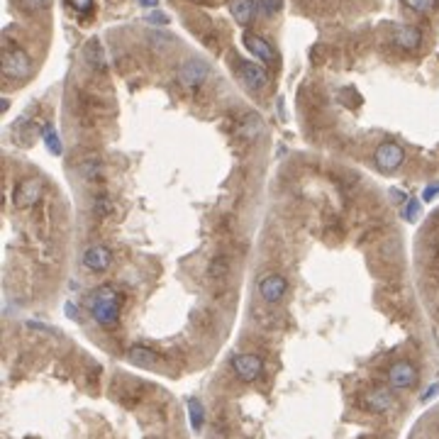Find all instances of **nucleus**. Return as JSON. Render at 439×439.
<instances>
[{
    "label": "nucleus",
    "mask_w": 439,
    "mask_h": 439,
    "mask_svg": "<svg viewBox=\"0 0 439 439\" xmlns=\"http://www.w3.org/2000/svg\"><path fill=\"white\" fill-rule=\"evenodd\" d=\"M86 308L91 312V317L96 320V325L100 327H115L120 320V308H122V295L115 286L103 283L98 288L91 290L86 300Z\"/></svg>",
    "instance_id": "f257e3e1"
},
{
    "label": "nucleus",
    "mask_w": 439,
    "mask_h": 439,
    "mask_svg": "<svg viewBox=\"0 0 439 439\" xmlns=\"http://www.w3.org/2000/svg\"><path fill=\"white\" fill-rule=\"evenodd\" d=\"M405 161V151L398 142H381L374 151V164L381 173H396Z\"/></svg>",
    "instance_id": "f03ea898"
},
{
    "label": "nucleus",
    "mask_w": 439,
    "mask_h": 439,
    "mask_svg": "<svg viewBox=\"0 0 439 439\" xmlns=\"http://www.w3.org/2000/svg\"><path fill=\"white\" fill-rule=\"evenodd\" d=\"M32 74V59L22 49H8L3 56V76L12 81H22Z\"/></svg>",
    "instance_id": "7ed1b4c3"
},
{
    "label": "nucleus",
    "mask_w": 439,
    "mask_h": 439,
    "mask_svg": "<svg viewBox=\"0 0 439 439\" xmlns=\"http://www.w3.org/2000/svg\"><path fill=\"white\" fill-rule=\"evenodd\" d=\"M230 364H232L235 376L239 381H244V383L257 381L264 371V359L259 356V354H235Z\"/></svg>",
    "instance_id": "20e7f679"
},
{
    "label": "nucleus",
    "mask_w": 439,
    "mask_h": 439,
    "mask_svg": "<svg viewBox=\"0 0 439 439\" xmlns=\"http://www.w3.org/2000/svg\"><path fill=\"white\" fill-rule=\"evenodd\" d=\"M286 290H288V281L276 271L264 273L261 281H259V295H261V300L264 303H268V306L281 303L283 295H286Z\"/></svg>",
    "instance_id": "39448f33"
},
{
    "label": "nucleus",
    "mask_w": 439,
    "mask_h": 439,
    "mask_svg": "<svg viewBox=\"0 0 439 439\" xmlns=\"http://www.w3.org/2000/svg\"><path fill=\"white\" fill-rule=\"evenodd\" d=\"M42 193H44L42 178H25L12 191V200H15L17 208H32V205H37L42 200Z\"/></svg>",
    "instance_id": "423d86ee"
},
{
    "label": "nucleus",
    "mask_w": 439,
    "mask_h": 439,
    "mask_svg": "<svg viewBox=\"0 0 439 439\" xmlns=\"http://www.w3.org/2000/svg\"><path fill=\"white\" fill-rule=\"evenodd\" d=\"M237 71H239V78L244 81L246 88H252V91H264L268 86V74L264 66L254 64V61H244V59H237Z\"/></svg>",
    "instance_id": "0eeeda50"
},
{
    "label": "nucleus",
    "mask_w": 439,
    "mask_h": 439,
    "mask_svg": "<svg viewBox=\"0 0 439 439\" xmlns=\"http://www.w3.org/2000/svg\"><path fill=\"white\" fill-rule=\"evenodd\" d=\"M210 69L203 59H188L178 66V81H181L186 88H198L205 78H208Z\"/></svg>",
    "instance_id": "6e6552de"
},
{
    "label": "nucleus",
    "mask_w": 439,
    "mask_h": 439,
    "mask_svg": "<svg viewBox=\"0 0 439 439\" xmlns=\"http://www.w3.org/2000/svg\"><path fill=\"white\" fill-rule=\"evenodd\" d=\"M81 261H83V266L91 273H105L110 268V264H113V252L105 244H93L83 252Z\"/></svg>",
    "instance_id": "1a4fd4ad"
},
{
    "label": "nucleus",
    "mask_w": 439,
    "mask_h": 439,
    "mask_svg": "<svg viewBox=\"0 0 439 439\" xmlns=\"http://www.w3.org/2000/svg\"><path fill=\"white\" fill-rule=\"evenodd\" d=\"M388 383L398 391H405V388H413L418 383V369H415L410 361H396V364L388 369Z\"/></svg>",
    "instance_id": "9d476101"
},
{
    "label": "nucleus",
    "mask_w": 439,
    "mask_h": 439,
    "mask_svg": "<svg viewBox=\"0 0 439 439\" xmlns=\"http://www.w3.org/2000/svg\"><path fill=\"white\" fill-rule=\"evenodd\" d=\"M242 42H244V47L249 49L259 61H264V64H273L276 54H273V47L264 37H259V34H254V32H244Z\"/></svg>",
    "instance_id": "9b49d317"
},
{
    "label": "nucleus",
    "mask_w": 439,
    "mask_h": 439,
    "mask_svg": "<svg viewBox=\"0 0 439 439\" xmlns=\"http://www.w3.org/2000/svg\"><path fill=\"white\" fill-rule=\"evenodd\" d=\"M393 44L405 52H413L422 44V32H420L418 27H410V25H398L393 30Z\"/></svg>",
    "instance_id": "f8f14e48"
},
{
    "label": "nucleus",
    "mask_w": 439,
    "mask_h": 439,
    "mask_svg": "<svg viewBox=\"0 0 439 439\" xmlns=\"http://www.w3.org/2000/svg\"><path fill=\"white\" fill-rule=\"evenodd\" d=\"M127 361L132 366H140V369H156L159 366V354L151 352L149 347L134 344V347L127 349Z\"/></svg>",
    "instance_id": "ddd939ff"
},
{
    "label": "nucleus",
    "mask_w": 439,
    "mask_h": 439,
    "mask_svg": "<svg viewBox=\"0 0 439 439\" xmlns=\"http://www.w3.org/2000/svg\"><path fill=\"white\" fill-rule=\"evenodd\" d=\"M364 407L371 413H388L393 407V396L386 388H376V391L366 393L364 396Z\"/></svg>",
    "instance_id": "4468645a"
},
{
    "label": "nucleus",
    "mask_w": 439,
    "mask_h": 439,
    "mask_svg": "<svg viewBox=\"0 0 439 439\" xmlns=\"http://www.w3.org/2000/svg\"><path fill=\"white\" fill-rule=\"evenodd\" d=\"M78 176L81 181H86V183H96L103 178V161L98 159V156H91V159H83L78 164Z\"/></svg>",
    "instance_id": "2eb2a0df"
},
{
    "label": "nucleus",
    "mask_w": 439,
    "mask_h": 439,
    "mask_svg": "<svg viewBox=\"0 0 439 439\" xmlns=\"http://www.w3.org/2000/svg\"><path fill=\"white\" fill-rule=\"evenodd\" d=\"M230 10L239 25H249L254 20V12H257V3L254 0H232Z\"/></svg>",
    "instance_id": "dca6fc26"
},
{
    "label": "nucleus",
    "mask_w": 439,
    "mask_h": 439,
    "mask_svg": "<svg viewBox=\"0 0 439 439\" xmlns=\"http://www.w3.org/2000/svg\"><path fill=\"white\" fill-rule=\"evenodd\" d=\"M239 134L244 140H257L259 134H264V120L259 115H246L244 122L239 125Z\"/></svg>",
    "instance_id": "f3484780"
},
{
    "label": "nucleus",
    "mask_w": 439,
    "mask_h": 439,
    "mask_svg": "<svg viewBox=\"0 0 439 439\" xmlns=\"http://www.w3.org/2000/svg\"><path fill=\"white\" fill-rule=\"evenodd\" d=\"M42 142H44V147H47V149L52 151L54 156H61L64 147H61L59 134H56V129H54L52 125H44V129H42Z\"/></svg>",
    "instance_id": "a211bd4d"
},
{
    "label": "nucleus",
    "mask_w": 439,
    "mask_h": 439,
    "mask_svg": "<svg viewBox=\"0 0 439 439\" xmlns=\"http://www.w3.org/2000/svg\"><path fill=\"white\" fill-rule=\"evenodd\" d=\"M227 273H230V261L225 257H215L208 266V276L213 281H225Z\"/></svg>",
    "instance_id": "6ab92c4d"
},
{
    "label": "nucleus",
    "mask_w": 439,
    "mask_h": 439,
    "mask_svg": "<svg viewBox=\"0 0 439 439\" xmlns=\"http://www.w3.org/2000/svg\"><path fill=\"white\" fill-rule=\"evenodd\" d=\"M188 415H191V427H193L195 432H200V429H203V422H205V413H203V405H200L195 398L188 400Z\"/></svg>",
    "instance_id": "aec40b11"
},
{
    "label": "nucleus",
    "mask_w": 439,
    "mask_h": 439,
    "mask_svg": "<svg viewBox=\"0 0 439 439\" xmlns=\"http://www.w3.org/2000/svg\"><path fill=\"white\" fill-rule=\"evenodd\" d=\"M403 6L410 8L413 12H422V15H427V12L437 10L439 0H403Z\"/></svg>",
    "instance_id": "412c9836"
},
{
    "label": "nucleus",
    "mask_w": 439,
    "mask_h": 439,
    "mask_svg": "<svg viewBox=\"0 0 439 439\" xmlns=\"http://www.w3.org/2000/svg\"><path fill=\"white\" fill-rule=\"evenodd\" d=\"M49 3H52V0H15V6L20 8V10L30 12V15H34V12L47 10Z\"/></svg>",
    "instance_id": "4be33fe9"
},
{
    "label": "nucleus",
    "mask_w": 439,
    "mask_h": 439,
    "mask_svg": "<svg viewBox=\"0 0 439 439\" xmlns=\"http://www.w3.org/2000/svg\"><path fill=\"white\" fill-rule=\"evenodd\" d=\"M86 59L91 61L93 66H96V69H103V64H105V61H103V49H100V44L98 42H91L86 47Z\"/></svg>",
    "instance_id": "5701e85b"
},
{
    "label": "nucleus",
    "mask_w": 439,
    "mask_h": 439,
    "mask_svg": "<svg viewBox=\"0 0 439 439\" xmlns=\"http://www.w3.org/2000/svg\"><path fill=\"white\" fill-rule=\"evenodd\" d=\"M110 210H113V203H110V198H107V195H96V203H93V213H96L98 217H105V215H110Z\"/></svg>",
    "instance_id": "b1692460"
},
{
    "label": "nucleus",
    "mask_w": 439,
    "mask_h": 439,
    "mask_svg": "<svg viewBox=\"0 0 439 439\" xmlns=\"http://www.w3.org/2000/svg\"><path fill=\"white\" fill-rule=\"evenodd\" d=\"M403 217H405L407 222H415V220L420 217V200H415V198H407L405 208H403Z\"/></svg>",
    "instance_id": "393cba45"
},
{
    "label": "nucleus",
    "mask_w": 439,
    "mask_h": 439,
    "mask_svg": "<svg viewBox=\"0 0 439 439\" xmlns=\"http://www.w3.org/2000/svg\"><path fill=\"white\" fill-rule=\"evenodd\" d=\"M259 8H261L266 15H273V12L281 8V0H259Z\"/></svg>",
    "instance_id": "a878e982"
},
{
    "label": "nucleus",
    "mask_w": 439,
    "mask_h": 439,
    "mask_svg": "<svg viewBox=\"0 0 439 439\" xmlns=\"http://www.w3.org/2000/svg\"><path fill=\"white\" fill-rule=\"evenodd\" d=\"M71 6L76 8L78 12H91L93 10V0H69Z\"/></svg>",
    "instance_id": "bb28decb"
},
{
    "label": "nucleus",
    "mask_w": 439,
    "mask_h": 439,
    "mask_svg": "<svg viewBox=\"0 0 439 439\" xmlns=\"http://www.w3.org/2000/svg\"><path fill=\"white\" fill-rule=\"evenodd\" d=\"M147 20L154 22V25H169V15H164V12H149Z\"/></svg>",
    "instance_id": "cd10ccee"
},
{
    "label": "nucleus",
    "mask_w": 439,
    "mask_h": 439,
    "mask_svg": "<svg viewBox=\"0 0 439 439\" xmlns=\"http://www.w3.org/2000/svg\"><path fill=\"white\" fill-rule=\"evenodd\" d=\"M437 193H439V183H434V186H427V188H425V193H422V200H432Z\"/></svg>",
    "instance_id": "c85d7f7f"
},
{
    "label": "nucleus",
    "mask_w": 439,
    "mask_h": 439,
    "mask_svg": "<svg viewBox=\"0 0 439 439\" xmlns=\"http://www.w3.org/2000/svg\"><path fill=\"white\" fill-rule=\"evenodd\" d=\"M142 8H154V6H159V0H137Z\"/></svg>",
    "instance_id": "c756f323"
}]
</instances>
